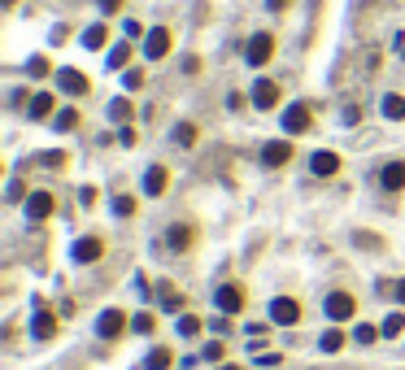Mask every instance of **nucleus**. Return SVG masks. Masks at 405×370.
Masks as SVG:
<instances>
[{"mask_svg":"<svg viewBox=\"0 0 405 370\" xmlns=\"http://www.w3.org/2000/svg\"><path fill=\"white\" fill-rule=\"evenodd\" d=\"M270 57H274V35L270 31H257V35L249 40V48H245V61L249 66H266Z\"/></svg>","mask_w":405,"mask_h":370,"instance_id":"f257e3e1","label":"nucleus"},{"mask_svg":"<svg viewBox=\"0 0 405 370\" xmlns=\"http://www.w3.org/2000/svg\"><path fill=\"white\" fill-rule=\"evenodd\" d=\"M310 126H314V114H310V105H305V101L283 109V131L288 135H301V131H310Z\"/></svg>","mask_w":405,"mask_h":370,"instance_id":"f03ea898","label":"nucleus"},{"mask_svg":"<svg viewBox=\"0 0 405 370\" xmlns=\"http://www.w3.org/2000/svg\"><path fill=\"white\" fill-rule=\"evenodd\" d=\"M270 323L297 327V323H301V305H297L292 296H274V301H270Z\"/></svg>","mask_w":405,"mask_h":370,"instance_id":"7ed1b4c3","label":"nucleus"},{"mask_svg":"<svg viewBox=\"0 0 405 370\" xmlns=\"http://www.w3.org/2000/svg\"><path fill=\"white\" fill-rule=\"evenodd\" d=\"M353 314H358V301H353V292H331V296H327V318H331V323H349Z\"/></svg>","mask_w":405,"mask_h":370,"instance_id":"20e7f679","label":"nucleus"},{"mask_svg":"<svg viewBox=\"0 0 405 370\" xmlns=\"http://www.w3.org/2000/svg\"><path fill=\"white\" fill-rule=\"evenodd\" d=\"M214 301H218L222 314H240V310H245V287H240V283H222L214 292Z\"/></svg>","mask_w":405,"mask_h":370,"instance_id":"39448f33","label":"nucleus"},{"mask_svg":"<svg viewBox=\"0 0 405 370\" xmlns=\"http://www.w3.org/2000/svg\"><path fill=\"white\" fill-rule=\"evenodd\" d=\"M166 53H170V31H166V26H153L149 35H144V57H149V61H161Z\"/></svg>","mask_w":405,"mask_h":370,"instance_id":"423d86ee","label":"nucleus"},{"mask_svg":"<svg viewBox=\"0 0 405 370\" xmlns=\"http://www.w3.org/2000/svg\"><path fill=\"white\" fill-rule=\"evenodd\" d=\"M57 87L66 92V96H88L92 83H88V74H83V70H70V66H66V70H57Z\"/></svg>","mask_w":405,"mask_h":370,"instance_id":"0eeeda50","label":"nucleus"},{"mask_svg":"<svg viewBox=\"0 0 405 370\" xmlns=\"http://www.w3.org/2000/svg\"><path fill=\"white\" fill-rule=\"evenodd\" d=\"M101 253H105V244H101L96 235H83V239H74V249H70V257H74L78 266H92Z\"/></svg>","mask_w":405,"mask_h":370,"instance_id":"6e6552de","label":"nucleus"},{"mask_svg":"<svg viewBox=\"0 0 405 370\" xmlns=\"http://www.w3.org/2000/svg\"><path fill=\"white\" fill-rule=\"evenodd\" d=\"M253 105L257 109H274L279 105V83H274V78H257L253 83Z\"/></svg>","mask_w":405,"mask_h":370,"instance_id":"1a4fd4ad","label":"nucleus"},{"mask_svg":"<svg viewBox=\"0 0 405 370\" xmlns=\"http://www.w3.org/2000/svg\"><path fill=\"white\" fill-rule=\"evenodd\" d=\"M122 327H126V314H122V310H105L101 318H96V331H101L105 340H113V335H122Z\"/></svg>","mask_w":405,"mask_h":370,"instance_id":"9d476101","label":"nucleus"},{"mask_svg":"<svg viewBox=\"0 0 405 370\" xmlns=\"http://www.w3.org/2000/svg\"><path fill=\"white\" fill-rule=\"evenodd\" d=\"M262 162L266 166H288V162H292V144H288V140H270L262 149Z\"/></svg>","mask_w":405,"mask_h":370,"instance_id":"9b49d317","label":"nucleus"},{"mask_svg":"<svg viewBox=\"0 0 405 370\" xmlns=\"http://www.w3.org/2000/svg\"><path fill=\"white\" fill-rule=\"evenodd\" d=\"M48 214H53V196H48V192H31V196H26V218L44 222Z\"/></svg>","mask_w":405,"mask_h":370,"instance_id":"f8f14e48","label":"nucleus"},{"mask_svg":"<svg viewBox=\"0 0 405 370\" xmlns=\"http://www.w3.org/2000/svg\"><path fill=\"white\" fill-rule=\"evenodd\" d=\"M310 170L318 174V179H331V174L340 170V157H336L331 149H322V153H314V157H310Z\"/></svg>","mask_w":405,"mask_h":370,"instance_id":"ddd939ff","label":"nucleus"},{"mask_svg":"<svg viewBox=\"0 0 405 370\" xmlns=\"http://www.w3.org/2000/svg\"><path fill=\"white\" fill-rule=\"evenodd\" d=\"M31 335H35V340H53V335H57V318H53V314H48V310H44V305H40V314H35V323H31Z\"/></svg>","mask_w":405,"mask_h":370,"instance_id":"4468645a","label":"nucleus"},{"mask_svg":"<svg viewBox=\"0 0 405 370\" xmlns=\"http://www.w3.org/2000/svg\"><path fill=\"white\" fill-rule=\"evenodd\" d=\"M166 183H170L166 166H149V174H144V192H149V196H161V192H166Z\"/></svg>","mask_w":405,"mask_h":370,"instance_id":"2eb2a0df","label":"nucleus"},{"mask_svg":"<svg viewBox=\"0 0 405 370\" xmlns=\"http://www.w3.org/2000/svg\"><path fill=\"white\" fill-rule=\"evenodd\" d=\"M379 183H383L388 192H401V187H405V162H388L383 174H379Z\"/></svg>","mask_w":405,"mask_h":370,"instance_id":"dca6fc26","label":"nucleus"},{"mask_svg":"<svg viewBox=\"0 0 405 370\" xmlns=\"http://www.w3.org/2000/svg\"><path fill=\"white\" fill-rule=\"evenodd\" d=\"M105 44H109V26L105 22H92L83 31V48H105Z\"/></svg>","mask_w":405,"mask_h":370,"instance_id":"f3484780","label":"nucleus"},{"mask_svg":"<svg viewBox=\"0 0 405 370\" xmlns=\"http://www.w3.org/2000/svg\"><path fill=\"white\" fill-rule=\"evenodd\" d=\"M383 118L405 122V96H397V92H388V96H383Z\"/></svg>","mask_w":405,"mask_h":370,"instance_id":"a211bd4d","label":"nucleus"},{"mask_svg":"<svg viewBox=\"0 0 405 370\" xmlns=\"http://www.w3.org/2000/svg\"><path fill=\"white\" fill-rule=\"evenodd\" d=\"M26 109H31V118H48V114H53V96H48V92H35Z\"/></svg>","mask_w":405,"mask_h":370,"instance_id":"6ab92c4d","label":"nucleus"},{"mask_svg":"<svg viewBox=\"0 0 405 370\" xmlns=\"http://www.w3.org/2000/svg\"><path fill=\"white\" fill-rule=\"evenodd\" d=\"M170 362H174L170 348H153L149 358H144V366H149V370H170Z\"/></svg>","mask_w":405,"mask_h":370,"instance_id":"aec40b11","label":"nucleus"},{"mask_svg":"<svg viewBox=\"0 0 405 370\" xmlns=\"http://www.w3.org/2000/svg\"><path fill=\"white\" fill-rule=\"evenodd\" d=\"M53 126H57V131H74V126H78V109H57Z\"/></svg>","mask_w":405,"mask_h":370,"instance_id":"412c9836","label":"nucleus"},{"mask_svg":"<svg viewBox=\"0 0 405 370\" xmlns=\"http://www.w3.org/2000/svg\"><path fill=\"white\" fill-rule=\"evenodd\" d=\"M126 61H131V44H113V53H109V70H122Z\"/></svg>","mask_w":405,"mask_h":370,"instance_id":"4be33fe9","label":"nucleus"},{"mask_svg":"<svg viewBox=\"0 0 405 370\" xmlns=\"http://www.w3.org/2000/svg\"><path fill=\"white\" fill-rule=\"evenodd\" d=\"M161 310L179 314V310H183V292H174V287H161Z\"/></svg>","mask_w":405,"mask_h":370,"instance_id":"5701e85b","label":"nucleus"},{"mask_svg":"<svg viewBox=\"0 0 405 370\" xmlns=\"http://www.w3.org/2000/svg\"><path fill=\"white\" fill-rule=\"evenodd\" d=\"M166 239H170V249H179V253H183V249L192 244V227H170Z\"/></svg>","mask_w":405,"mask_h":370,"instance_id":"b1692460","label":"nucleus"},{"mask_svg":"<svg viewBox=\"0 0 405 370\" xmlns=\"http://www.w3.org/2000/svg\"><path fill=\"white\" fill-rule=\"evenodd\" d=\"M174 140H179V149H192V144H197V126L179 122V126H174Z\"/></svg>","mask_w":405,"mask_h":370,"instance_id":"393cba45","label":"nucleus"},{"mask_svg":"<svg viewBox=\"0 0 405 370\" xmlns=\"http://www.w3.org/2000/svg\"><path fill=\"white\" fill-rule=\"evenodd\" d=\"M340 348H345V331L331 327L327 335H322V353H340Z\"/></svg>","mask_w":405,"mask_h":370,"instance_id":"a878e982","label":"nucleus"},{"mask_svg":"<svg viewBox=\"0 0 405 370\" xmlns=\"http://www.w3.org/2000/svg\"><path fill=\"white\" fill-rule=\"evenodd\" d=\"M379 331L388 335V340H392V335H401V331H405V314H388V318H383V327H379Z\"/></svg>","mask_w":405,"mask_h":370,"instance_id":"bb28decb","label":"nucleus"},{"mask_svg":"<svg viewBox=\"0 0 405 370\" xmlns=\"http://www.w3.org/2000/svg\"><path fill=\"white\" fill-rule=\"evenodd\" d=\"M109 118H113V122H126V118H131V101H126V96H118V101L109 105Z\"/></svg>","mask_w":405,"mask_h":370,"instance_id":"cd10ccee","label":"nucleus"},{"mask_svg":"<svg viewBox=\"0 0 405 370\" xmlns=\"http://www.w3.org/2000/svg\"><path fill=\"white\" fill-rule=\"evenodd\" d=\"M153 327H157L153 314H135V318H131V331H140V335H153Z\"/></svg>","mask_w":405,"mask_h":370,"instance_id":"c85d7f7f","label":"nucleus"},{"mask_svg":"<svg viewBox=\"0 0 405 370\" xmlns=\"http://www.w3.org/2000/svg\"><path fill=\"white\" fill-rule=\"evenodd\" d=\"M113 214H118V218H131L135 214V196H113Z\"/></svg>","mask_w":405,"mask_h":370,"instance_id":"c756f323","label":"nucleus"},{"mask_svg":"<svg viewBox=\"0 0 405 370\" xmlns=\"http://www.w3.org/2000/svg\"><path fill=\"white\" fill-rule=\"evenodd\" d=\"M353 340H358V344H375V340H379V327H370V323H362L358 331H353Z\"/></svg>","mask_w":405,"mask_h":370,"instance_id":"7c9ffc66","label":"nucleus"},{"mask_svg":"<svg viewBox=\"0 0 405 370\" xmlns=\"http://www.w3.org/2000/svg\"><path fill=\"white\" fill-rule=\"evenodd\" d=\"M122 87H126V92H140V87H144V70H140V66L126 70V74H122Z\"/></svg>","mask_w":405,"mask_h":370,"instance_id":"2f4dec72","label":"nucleus"},{"mask_svg":"<svg viewBox=\"0 0 405 370\" xmlns=\"http://www.w3.org/2000/svg\"><path fill=\"white\" fill-rule=\"evenodd\" d=\"M26 70H31V78H44L53 66H48V57H31V61H26Z\"/></svg>","mask_w":405,"mask_h":370,"instance_id":"473e14b6","label":"nucleus"},{"mask_svg":"<svg viewBox=\"0 0 405 370\" xmlns=\"http://www.w3.org/2000/svg\"><path fill=\"white\" fill-rule=\"evenodd\" d=\"M197 331H201V318L197 314H183L179 318V335H197Z\"/></svg>","mask_w":405,"mask_h":370,"instance_id":"72a5a7b5","label":"nucleus"},{"mask_svg":"<svg viewBox=\"0 0 405 370\" xmlns=\"http://www.w3.org/2000/svg\"><path fill=\"white\" fill-rule=\"evenodd\" d=\"M222 353H226V348H222V340H214V344H209V348L201 353V358H209V362H222Z\"/></svg>","mask_w":405,"mask_h":370,"instance_id":"f704fd0d","label":"nucleus"},{"mask_svg":"<svg viewBox=\"0 0 405 370\" xmlns=\"http://www.w3.org/2000/svg\"><path fill=\"white\" fill-rule=\"evenodd\" d=\"M40 162H44V166H53V170H57V166H66V153H44V157H40Z\"/></svg>","mask_w":405,"mask_h":370,"instance_id":"c9c22d12","label":"nucleus"},{"mask_svg":"<svg viewBox=\"0 0 405 370\" xmlns=\"http://www.w3.org/2000/svg\"><path fill=\"white\" fill-rule=\"evenodd\" d=\"M122 31H126V40H140V35H149V31H144V26H140V22H135V18H131V22H126V26H122Z\"/></svg>","mask_w":405,"mask_h":370,"instance_id":"e433bc0d","label":"nucleus"},{"mask_svg":"<svg viewBox=\"0 0 405 370\" xmlns=\"http://www.w3.org/2000/svg\"><path fill=\"white\" fill-rule=\"evenodd\" d=\"M257 366H279V353H257Z\"/></svg>","mask_w":405,"mask_h":370,"instance_id":"4c0bfd02","label":"nucleus"},{"mask_svg":"<svg viewBox=\"0 0 405 370\" xmlns=\"http://www.w3.org/2000/svg\"><path fill=\"white\" fill-rule=\"evenodd\" d=\"M101 9H105V18H109V13H118V9H122V0H101Z\"/></svg>","mask_w":405,"mask_h":370,"instance_id":"58836bf2","label":"nucleus"},{"mask_svg":"<svg viewBox=\"0 0 405 370\" xmlns=\"http://www.w3.org/2000/svg\"><path fill=\"white\" fill-rule=\"evenodd\" d=\"M388 292H392V296H397V301L405 305V279H401V283H392V287H388Z\"/></svg>","mask_w":405,"mask_h":370,"instance_id":"ea45409f","label":"nucleus"},{"mask_svg":"<svg viewBox=\"0 0 405 370\" xmlns=\"http://www.w3.org/2000/svg\"><path fill=\"white\" fill-rule=\"evenodd\" d=\"M270 9H274V13H279V9H288V0H270Z\"/></svg>","mask_w":405,"mask_h":370,"instance_id":"a19ab883","label":"nucleus"},{"mask_svg":"<svg viewBox=\"0 0 405 370\" xmlns=\"http://www.w3.org/2000/svg\"><path fill=\"white\" fill-rule=\"evenodd\" d=\"M222 370H240V366H222Z\"/></svg>","mask_w":405,"mask_h":370,"instance_id":"79ce46f5","label":"nucleus"},{"mask_svg":"<svg viewBox=\"0 0 405 370\" xmlns=\"http://www.w3.org/2000/svg\"><path fill=\"white\" fill-rule=\"evenodd\" d=\"M5 5H13V0H5Z\"/></svg>","mask_w":405,"mask_h":370,"instance_id":"37998d69","label":"nucleus"},{"mask_svg":"<svg viewBox=\"0 0 405 370\" xmlns=\"http://www.w3.org/2000/svg\"><path fill=\"white\" fill-rule=\"evenodd\" d=\"M401 57H405V48H401Z\"/></svg>","mask_w":405,"mask_h":370,"instance_id":"c03bdc74","label":"nucleus"}]
</instances>
